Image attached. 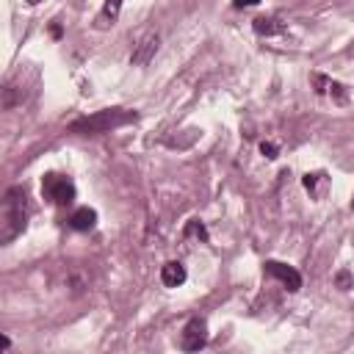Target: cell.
Listing matches in <instances>:
<instances>
[{
    "instance_id": "obj_1",
    "label": "cell",
    "mask_w": 354,
    "mask_h": 354,
    "mask_svg": "<svg viewBox=\"0 0 354 354\" xmlns=\"http://www.w3.org/2000/svg\"><path fill=\"white\" fill-rule=\"evenodd\" d=\"M28 227V205L23 189H9L0 208V244H12L17 236H23Z\"/></svg>"
},
{
    "instance_id": "obj_2",
    "label": "cell",
    "mask_w": 354,
    "mask_h": 354,
    "mask_svg": "<svg viewBox=\"0 0 354 354\" xmlns=\"http://www.w3.org/2000/svg\"><path fill=\"white\" fill-rule=\"evenodd\" d=\"M136 119H138V114H136V111H125V108H105V111H97V114H92V116H83V119L72 122V125H70V130H72V133H83V136H89V133H108V130L122 127V125L136 122Z\"/></svg>"
},
{
    "instance_id": "obj_3",
    "label": "cell",
    "mask_w": 354,
    "mask_h": 354,
    "mask_svg": "<svg viewBox=\"0 0 354 354\" xmlns=\"http://www.w3.org/2000/svg\"><path fill=\"white\" fill-rule=\"evenodd\" d=\"M42 197L50 200L53 205H72L75 202V183L64 174H45L42 177Z\"/></svg>"
},
{
    "instance_id": "obj_4",
    "label": "cell",
    "mask_w": 354,
    "mask_h": 354,
    "mask_svg": "<svg viewBox=\"0 0 354 354\" xmlns=\"http://www.w3.org/2000/svg\"><path fill=\"white\" fill-rule=\"evenodd\" d=\"M205 343H208V324H205V318H191L186 324L183 335H180V346L186 351H200Z\"/></svg>"
},
{
    "instance_id": "obj_5",
    "label": "cell",
    "mask_w": 354,
    "mask_h": 354,
    "mask_svg": "<svg viewBox=\"0 0 354 354\" xmlns=\"http://www.w3.org/2000/svg\"><path fill=\"white\" fill-rule=\"evenodd\" d=\"M266 274H271V277H277L288 291H299L302 288V274L293 269V266H288V263H280V260H269L266 263Z\"/></svg>"
},
{
    "instance_id": "obj_6",
    "label": "cell",
    "mask_w": 354,
    "mask_h": 354,
    "mask_svg": "<svg viewBox=\"0 0 354 354\" xmlns=\"http://www.w3.org/2000/svg\"><path fill=\"white\" fill-rule=\"evenodd\" d=\"M313 83L318 86V94H326V97H332L337 103H346L348 100L346 86L337 83V81H332V78H326V75H313Z\"/></svg>"
},
{
    "instance_id": "obj_7",
    "label": "cell",
    "mask_w": 354,
    "mask_h": 354,
    "mask_svg": "<svg viewBox=\"0 0 354 354\" xmlns=\"http://www.w3.org/2000/svg\"><path fill=\"white\" fill-rule=\"evenodd\" d=\"M158 34H147L141 42H138V48H136V53H133V64L136 67H144V64H149V59L158 53Z\"/></svg>"
},
{
    "instance_id": "obj_8",
    "label": "cell",
    "mask_w": 354,
    "mask_h": 354,
    "mask_svg": "<svg viewBox=\"0 0 354 354\" xmlns=\"http://www.w3.org/2000/svg\"><path fill=\"white\" fill-rule=\"evenodd\" d=\"M160 282H163L166 288H180V285L186 282V266L177 263V260L166 263V266L160 269Z\"/></svg>"
},
{
    "instance_id": "obj_9",
    "label": "cell",
    "mask_w": 354,
    "mask_h": 354,
    "mask_svg": "<svg viewBox=\"0 0 354 354\" xmlns=\"http://www.w3.org/2000/svg\"><path fill=\"white\" fill-rule=\"evenodd\" d=\"M94 225H97V214H94L92 208H78V211L70 216V227L78 230V233H89Z\"/></svg>"
},
{
    "instance_id": "obj_10",
    "label": "cell",
    "mask_w": 354,
    "mask_h": 354,
    "mask_svg": "<svg viewBox=\"0 0 354 354\" xmlns=\"http://www.w3.org/2000/svg\"><path fill=\"white\" fill-rule=\"evenodd\" d=\"M122 3L125 0H105V6H103V14H100V28H108V25H114V20L119 17V9H122Z\"/></svg>"
},
{
    "instance_id": "obj_11",
    "label": "cell",
    "mask_w": 354,
    "mask_h": 354,
    "mask_svg": "<svg viewBox=\"0 0 354 354\" xmlns=\"http://www.w3.org/2000/svg\"><path fill=\"white\" fill-rule=\"evenodd\" d=\"M255 31L260 37H274V34H280V23L274 17H258L255 20Z\"/></svg>"
},
{
    "instance_id": "obj_12",
    "label": "cell",
    "mask_w": 354,
    "mask_h": 354,
    "mask_svg": "<svg viewBox=\"0 0 354 354\" xmlns=\"http://www.w3.org/2000/svg\"><path fill=\"white\" fill-rule=\"evenodd\" d=\"M186 236H194V238H200V241H208V230H205V225L197 222V219H191V222L186 225Z\"/></svg>"
},
{
    "instance_id": "obj_13",
    "label": "cell",
    "mask_w": 354,
    "mask_h": 354,
    "mask_svg": "<svg viewBox=\"0 0 354 354\" xmlns=\"http://www.w3.org/2000/svg\"><path fill=\"white\" fill-rule=\"evenodd\" d=\"M260 152H263L269 160H274V158L280 155V147H277V144H271V141H263V144H260Z\"/></svg>"
},
{
    "instance_id": "obj_14",
    "label": "cell",
    "mask_w": 354,
    "mask_h": 354,
    "mask_svg": "<svg viewBox=\"0 0 354 354\" xmlns=\"http://www.w3.org/2000/svg\"><path fill=\"white\" fill-rule=\"evenodd\" d=\"M318 177H321V174H304V180H302V183H304V189H307V191H313V189H315Z\"/></svg>"
},
{
    "instance_id": "obj_15",
    "label": "cell",
    "mask_w": 354,
    "mask_h": 354,
    "mask_svg": "<svg viewBox=\"0 0 354 354\" xmlns=\"http://www.w3.org/2000/svg\"><path fill=\"white\" fill-rule=\"evenodd\" d=\"M335 280H337V285H340L343 291H348V285H351V277H348V271H340Z\"/></svg>"
},
{
    "instance_id": "obj_16",
    "label": "cell",
    "mask_w": 354,
    "mask_h": 354,
    "mask_svg": "<svg viewBox=\"0 0 354 354\" xmlns=\"http://www.w3.org/2000/svg\"><path fill=\"white\" fill-rule=\"evenodd\" d=\"M260 0H236V9H247V6H258Z\"/></svg>"
},
{
    "instance_id": "obj_17",
    "label": "cell",
    "mask_w": 354,
    "mask_h": 354,
    "mask_svg": "<svg viewBox=\"0 0 354 354\" xmlns=\"http://www.w3.org/2000/svg\"><path fill=\"white\" fill-rule=\"evenodd\" d=\"M0 346H3V351H9V348H12V340L3 335V343H0Z\"/></svg>"
},
{
    "instance_id": "obj_18",
    "label": "cell",
    "mask_w": 354,
    "mask_h": 354,
    "mask_svg": "<svg viewBox=\"0 0 354 354\" xmlns=\"http://www.w3.org/2000/svg\"><path fill=\"white\" fill-rule=\"evenodd\" d=\"M28 3H31V6H37V3H42V0H28Z\"/></svg>"
},
{
    "instance_id": "obj_19",
    "label": "cell",
    "mask_w": 354,
    "mask_h": 354,
    "mask_svg": "<svg viewBox=\"0 0 354 354\" xmlns=\"http://www.w3.org/2000/svg\"><path fill=\"white\" fill-rule=\"evenodd\" d=\"M351 208H354V202H351Z\"/></svg>"
}]
</instances>
